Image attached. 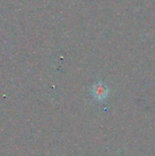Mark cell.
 Returning a JSON list of instances; mask_svg holds the SVG:
<instances>
[{
  "mask_svg": "<svg viewBox=\"0 0 155 156\" xmlns=\"http://www.w3.org/2000/svg\"><path fill=\"white\" fill-rule=\"evenodd\" d=\"M90 92L95 101L101 102L108 99L110 95V88L106 83L98 81L91 86Z\"/></svg>",
  "mask_w": 155,
  "mask_h": 156,
  "instance_id": "obj_1",
  "label": "cell"
}]
</instances>
